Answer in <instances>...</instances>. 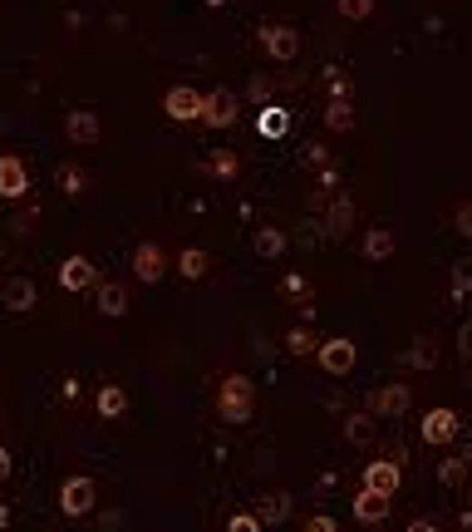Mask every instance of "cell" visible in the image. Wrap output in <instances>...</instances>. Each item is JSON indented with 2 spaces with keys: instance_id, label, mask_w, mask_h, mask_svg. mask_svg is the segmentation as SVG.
I'll use <instances>...</instances> for the list:
<instances>
[{
  "instance_id": "cell-7",
  "label": "cell",
  "mask_w": 472,
  "mask_h": 532,
  "mask_svg": "<svg viewBox=\"0 0 472 532\" xmlns=\"http://www.w3.org/2000/svg\"><path fill=\"white\" fill-rule=\"evenodd\" d=\"M202 104H207V94H197L192 85H173L163 94V113L173 123H192V119H202Z\"/></svg>"
},
{
  "instance_id": "cell-40",
  "label": "cell",
  "mask_w": 472,
  "mask_h": 532,
  "mask_svg": "<svg viewBox=\"0 0 472 532\" xmlns=\"http://www.w3.org/2000/svg\"><path fill=\"white\" fill-rule=\"evenodd\" d=\"M35 217H40V212H35V207H30V212H20V217H15V232H20V237H25V232H30V222H35Z\"/></svg>"
},
{
  "instance_id": "cell-6",
  "label": "cell",
  "mask_w": 472,
  "mask_h": 532,
  "mask_svg": "<svg viewBox=\"0 0 472 532\" xmlns=\"http://www.w3.org/2000/svg\"><path fill=\"white\" fill-rule=\"evenodd\" d=\"M360 488H374V493L394 498L398 488H404V468H398V458H374V464L360 468Z\"/></svg>"
},
{
  "instance_id": "cell-1",
  "label": "cell",
  "mask_w": 472,
  "mask_h": 532,
  "mask_svg": "<svg viewBox=\"0 0 472 532\" xmlns=\"http://www.w3.org/2000/svg\"><path fill=\"white\" fill-rule=\"evenodd\" d=\"M251 410H256V384H251V374H227V380L217 384V419L246 424Z\"/></svg>"
},
{
  "instance_id": "cell-31",
  "label": "cell",
  "mask_w": 472,
  "mask_h": 532,
  "mask_svg": "<svg viewBox=\"0 0 472 532\" xmlns=\"http://www.w3.org/2000/svg\"><path fill=\"white\" fill-rule=\"evenodd\" d=\"M472 291V262H458L453 266V301H463Z\"/></svg>"
},
{
  "instance_id": "cell-27",
  "label": "cell",
  "mask_w": 472,
  "mask_h": 532,
  "mask_svg": "<svg viewBox=\"0 0 472 532\" xmlns=\"http://www.w3.org/2000/svg\"><path fill=\"white\" fill-rule=\"evenodd\" d=\"M207 168H212V177H236L241 173V153L236 149H217Z\"/></svg>"
},
{
  "instance_id": "cell-29",
  "label": "cell",
  "mask_w": 472,
  "mask_h": 532,
  "mask_svg": "<svg viewBox=\"0 0 472 532\" xmlns=\"http://www.w3.org/2000/svg\"><path fill=\"white\" fill-rule=\"evenodd\" d=\"M59 187H65L69 197L89 193V173H84V168H75V163H65V168H59Z\"/></svg>"
},
{
  "instance_id": "cell-33",
  "label": "cell",
  "mask_w": 472,
  "mask_h": 532,
  "mask_svg": "<svg viewBox=\"0 0 472 532\" xmlns=\"http://www.w3.org/2000/svg\"><path fill=\"white\" fill-rule=\"evenodd\" d=\"M227 532H266V527H261L256 513H232L227 518Z\"/></svg>"
},
{
  "instance_id": "cell-20",
  "label": "cell",
  "mask_w": 472,
  "mask_h": 532,
  "mask_svg": "<svg viewBox=\"0 0 472 532\" xmlns=\"http://www.w3.org/2000/svg\"><path fill=\"white\" fill-rule=\"evenodd\" d=\"M290 247V237L281 232V227H256V257H266V262H281Z\"/></svg>"
},
{
  "instance_id": "cell-43",
  "label": "cell",
  "mask_w": 472,
  "mask_h": 532,
  "mask_svg": "<svg viewBox=\"0 0 472 532\" xmlns=\"http://www.w3.org/2000/svg\"><path fill=\"white\" fill-rule=\"evenodd\" d=\"M5 478H10V454L0 448V483H5Z\"/></svg>"
},
{
  "instance_id": "cell-19",
  "label": "cell",
  "mask_w": 472,
  "mask_h": 532,
  "mask_svg": "<svg viewBox=\"0 0 472 532\" xmlns=\"http://www.w3.org/2000/svg\"><path fill=\"white\" fill-rule=\"evenodd\" d=\"M256 129H261V139H286V133H290V109L266 104V109L256 113Z\"/></svg>"
},
{
  "instance_id": "cell-45",
  "label": "cell",
  "mask_w": 472,
  "mask_h": 532,
  "mask_svg": "<svg viewBox=\"0 0 472 532\" xmlns=\"http://www.w3.org/2000/svg\"><path fill=\"white\" fill-rule=\"evenodd\" d=\"M468 390H472V365H468Z\"/></svg>"
},
{
  "instance_id": "cell-18",
  "label": "cell",
  "mask_w": 472,
  "mask_h": 532,
  "mask_svg": "<svg viewBox=\"0 0 472 532\" xmlns=\"http://www.w3.org/2000/svg\"><path fill=\"white\" fill-rule=\"evenodd\" d=\"M251 513L261 518V527H281L290 518V493H266L256 508H251Z\"/></svg>"
},
{
  "instance_id": "cell-38",
  "label": "cell",
  "mask_w": 472,
  "mask_h": 532,
  "mask_svg": "<svg viewBox=\"0 0 472 532\" xmlns=\"http://www.w3.org/2000/svg\"><path fill=\"white\" fill-rule=\"evenodd\" d=\"M458 355L472 365V320H468V326H458Z\"/></svg>"
},
{
  "instance_id": "cell-46",
  "label": "cell",
  "mask_w": 472,
  "mask_h": 532,
  "mask_svg": "<svg viewBox=\"0 0 472 532\" xmlns=\"http://www.w3.org/2000/svg\"><path fill=\"white\" fill-rule=\"evenodd\" d=\"M0 424H5V419H0Z\"/></svg>"
},
{
  "instance_id": "cell-32",
  "label": "cell",
  "mask_w": 472,
  "mask_h": 532,
  "mask_svg": "<svg viewBox=\"0 0 472 532\" xmlns=\"http://www.w3.org/2000/svg\"><path fill=\"white\" fill-rule=\"evenodd\" d=\"M350 217H354V207H350V203H334V212H330V232H334V237H344V232H350Z\"/></svg>"
},
{
  "instance_id": "cell-12",
  "label": "cell",
  "mask_w": 472,
  "mask_h": 532,
  "mask_svg": "<svg viewBox=\"0 0 472 532\" xmlns=\"http://www.w3.org/2000/svg\"><path fill=\"white\" fill-rule=\"evenodd\" d=\"M99 133H103V123H99V113H94V109H69L65 113V139L69 143L94 149V143H99Z\"/></svg>"
},
{
  "instance_id": "cell-28",
  "label": "cell",
  "mask_w": 472,
  "mask_h": 532,
  "mask_svg": "<svg viewBox=\"0 0 472 532\" xmlns=\"http://www.w3.org/2000/svg\"><path fill=\"white\" fill-rule=\"evenodd\" d=\"M468 473H472V468L463 464V458H453V454H448L443 464H438V483H443V488H458Z\"/></svg>"
},
{
  "instance_id": "cell-2",
  "label": "cell",
  "mask_w": 472,
  "mask_h": 532,
  "mask_svg": "<svg viewBox=\"0 0 472 532\" xmlns=\"http://www.w3.org/2000/svg\"><path fill=\"white\" fill-rule=\"evenodd\" d=\"M256 40H261V50H266V55L276 59V65H290V59L300 55V30H296V25H286V20H266Z\"/></svg>"
},
{
  "instance_id": "cell-37",
  "label": "cell",
  "mask_w": 472,
  "mask_h": 532,
  "mask_svg": "<svg viewBox=\"0 0 472 532\" xmlns=\"http://www.w3.org/2000/svg\"><path fill=\"white\" fill-rule=\"evenodd\" d=\"M453 222H458V232H463V237H472V203H458Z\"/></svg>"
},
{
  "instance_id": "cell-44",
  "label": "cell",
  "mask_w": 472,
  "mask_h": 532,
  "mask_svg": "<svg viewBox=\"0 0 472 532\" xmlns=\"http://www.w3.org/2000/svg\"><path fill=\"white\" fill-rule=\"evenodd\" d=\"M463 464L472 468V439H468V448H463Z\"/></svg>"
},
{
  "instance_id": "cell-30",
  "label": "cell",
  "mask_w": 472,
  "mask_h": 532,
  "mask_svg": "<svg viewBox=\"0 0 472 532\" xmlns=\"http://www.w3.org/2000/svg\"><path fill=\"white\" fill-rule=\"evenodd\" d=\"M334 10H340L344 20H370L374 15V0H334Z\"/></svg>"
},
{
  "instance_id": "cell-13",
  "label": "cell",
  "mask_w": 472,
  "mask_h": 532,
  "mask_svg": "<svg viewBox=\"0 0 472 532\" xmlns=\"http://www.w3.org/2000/svg\"><path fill=\"white\" fill-rule=\"evenodd\" d=\"M99 266L89 262V257H65V262H59V286L65 291H94L99 286Z\"/></svg>"
},
{
  "instance_id": "cell-41",
  "label": "cell",
  "mask_w": 472,
  "mask_h": 532,
  "mask_svg": "<svg viewBox=\"0 0 472 532\" xmlns=\"http://www.w3.org/2000/svg\"><path fill=\"white\" fill-rule=\"evenodd\" d=\"M286 291L290 296H306V276H286Z\"/></svg>"
},
{
  "instance_id": "cell-39",
  "label": "cell",
  "mask_w": 472,
  "mask_h": 532,
  "mask_svg": "<svg viewBox=\"0 0 472 532\" xmlns=\"http://www.w3.org/2000/svg\"><path fill=\"white\" fill-rule=\"evenodd\" d=\"M330 99H350V79L344 75H330Z\"/></svg>"
},
{
  "instance_id": "cell-23",
  "label": "cell",
  "mask_w": 472,
  "mask_h": 532,
  "mask_svg": "<svg viewBox=\"0 0 472 532\" xmlns=\"http://www.w3.org/2000/svg\"><path fill=\"white\" fill-rule=\"evenodd\" d=\"M281 346H286V355H300V360H306V355L320 350V340H315V330L300 320V326H290L286 336H281Z\"/></svg>"
},
{
  "instance_id": "cell-24",
  "label": "cell",
  "mask_w": 472,
  "mask_h": 532,
  "mask_svg": "<svg viewBox=\"0 0 472 532\" xmlns=\"http://www.w3.org/2000/svg\"><path fill=\"white\" fill-rule=\"evenodd\" d=\"M177 271H183L187 281H202L207 271H212V257H207L202 247H183V252H177Z\"/></svg>"
},
{
  "instance_id": "cell-4",
  "label": "cell",
  "mask_w": 472,
  "mask_h": 532,
  "mask_svg": "<svg viewBox=\"0 0 472 532\" xmlns=\"http://www.w3.org/2000/svg\"><path fill=\"white\" fill-rule=\"evenodd\" d=\"M418 434H423V444L443 448V444H453L458 434H463V419H458V410H448V404H438V410H428V414H423V424H418Z\"/></svg>"
},
{
  "instance_id": "cell-3",
  "label": "cell",
  "mask_w": 472,
  "mask_h": 532,
  "mask_svg": "<svg viewBox=\"0 0 472 532\" xmlns=\"http://www.w3.org/2000/svg\"><path fill=\"white\" fill-rule=\"evenodd\" d=\"M315 365L340 380V374H350L354 365H360V346H354L350 336H330V340H320V350H315Z\"/></svg>"
},
{
  "instance_id": "cell-35",
  "label": "cell",
  "mask_w": 472,
  "mask_h": 532,
  "mask_svg": "<svg viewBox=\"0 0 472 532\" xmlns=\"http://www.w3.org/2000/svg\"><path fill=\"white\" fill-rule=\"evenodd\" d=\"M306 168H330V149L325 143H306Z\"/></svg>"
},
{
  "instance_id": "cell-21",
  "label": "cell",
  "mask_w": 472,
  "mask_h": 532,
  "mask_svg": "<svg viewBox=\"0 0 472 532\" xmlns=\"http://www.w3.org/2000/svg\"><path fill=\"white\" fill-rule=\"evenodd\" d=\"M408 370H438V340L433 336H414V346H408Z\"/></svg>"
},
{
  "instance_id": "cell-15",
  "label": "cell",
  "mask_w": 472,
  "mask_h": 532,
  "mask_svg": "<svg viewBox=\"0 0 472 532\" xmlns=\"http://www.w3.org/2000/svg\"><path fill=\"white\" fill-rule=\"evenodd\" d=\"M389 508H394V498L374 493V488H360V493H354V523H364V527H379L384 518H389Z\"/></svg>"
},
{
  "instance_id": "cell-26",
  "label": "cell",
  "mask_w": 472,
  "mask_h": 532,
  "mask_svg": "<svg viewBox=\"0 0 472 532\" xmlns=\"http://www.w3.org/2000/svg\"><path fill=\"white\" fill-rule=\"evenodd\" d=\"M374 424H379V419H374L370 410H364V414H350V419H344V439H350V444H370V439H374Z\"/></svg>"
},
{
  "instance_id": "cell-42",
  "label": "cell",
  "mask_w": 472,
  "mask_h": 532,
  "mask_svg": "<svg viewBox=\"0 0 472 532\" xmlns=\"http://www.w3.org/2000/svg\"><path fill=\"white\" fill-rule=\"evenodd\" d=\"M404 532H438V523H428V518H414V523H408Z\"/></svg>"
},
{
  "instance_id": "cell-5",
  "label": "cell",
  "mask_w": 472,
  "mask_h": 532,
  "mask_svg": "<svg viewBox=\"0 0 472 532\" xmlns=\"http://www.w3.org/2000/svg\"><path fill=\"white\" fill-rule=\"evenodd\" d=\"M408 404H414V390L408 384H379V390L370 394V414L374 419H404L408 414Z\"/></svg>"
},
{
  "instance_id": "cell-14",
  "label": "cell",
  "mask_w": 472,
  "mask_h": 532,
  "mask_svg": "<svg viewBox=\"0 0 472 532\" xmlns=\"http://www.w3.org/2000/svg\"><path fill=\"white\" fill-rule=\"evenodd\" d=\"M202 123H207V129H232V123H236V94L232 89H212V94H207Z\"/></svg>"
},
{
  "instance_id": "cell-25",
  "label": "cell",
  "mask_w": 472,
  "mask_h": 532,
  "mask_svg": "<svg viewBox=\"0 0 472 532\" xmlns=\"http://www.w3.org/2000/svg\"><path fill=\"white\" fill-rule=\"evenodd\" d=\"M325 129H330V133H350L354 129V104L350 99H330V104H325Z\"/></svg>"
},
{
  "instance_id": "cell-8",
  "label": "cell",
  "mask_w": 472,
  "mask_h": 532,
  "mask_svg": "<svg viewBox=\"0 0 472 532\" xmlns=\"http://www.w3.org/2000/svg\"><path fill=\"white\" fill-rule=\"evenodd\" d=\"M94 498H99V488H94V478H65V488H59V513L65 518H89L94 513Z\"/></svg>"
},
{
  "instance_id": "cell-34",
  "label": "cell",
  "mask_w": 472,
  "mask_h": 532,
  "mask_svg": "<svg viewBox=\"0 0 472 532\" xmlns=\"http://www.w3.org/2000/svg\"><path fill=\"white\" fill-rule=\"evenodd\" d=\"M246 99L266 109V104H271V79H266V75H256V79H251V85H246Z\"/></svg>"
},
{
  "instance_id": "cell-9",
  "label": "cell",
  "mask_w": 472,
  "mask_h": 532,
  "mask_svg": "<svg viewBox=\"0 0 472 532\" xmlns=\"http://www.w3.org/2000/svg\"><path fill=\"white\" fill-rule=\"evenodd\" d=\"M129 266H133V276H138L143 286H157V281L167 276V252L157 242H138L133 257H129Z\"/></svg>"
},
{
  "instance_id": "cell-17",
  "label": "cell",
  "mask_w": 472,
  "mask_h": 532,
  "mask_svg": "<svg viewBox=\"0 0 472 532\" xmlns=\"http://www.w3.org/2000/svg\"><path fill=\"white\" fill-rule=\"evenodd\" d=\"M394 247H398L394 227H370V232H364V242H360V252H364V262H389Z\"/></svg>"
},
{
  "instance_id": "cell-36",
  "label": "cell",
  "mask_w": 472,
  "mask_h": 532,
  "mask_svg": "<svg viewBox=\"0 0 472 532\" xmlns=\"http://www.w3.org/2000/svg\"><path fill=\"white\" fill-rule=\"evenodd\" d=\"M306 532H340V523L330 513H315V518H306Z\"/></svg>"
},
{
  "instance_id": "cell-11",
  "label": "cell",
  "mask_w": 472,
  "mask_h": 532,
  "mask_svg": "<svg viewBox=\"0 0 472 532\" xmlns=\"http://www.w3.org/2000/svg\"><path fill=\"white\" fill-rule=\"evenodd\" d=\"M0 306L10 311V316H25V311H35L40 306V286L30 276H10V281H0Z\"/></svg>"
},
{
  "instance_id": "cell-10",
  "label": "cell",
  "mask_w": 472,
  "mask_h": 532,
  "mask_svg": "<svg viewBox=\"0 0 472 532\" xmlns=\"http://www.w3.org/2000/svg\"><path fill=\"white\" fill-rule=\"evenodd\" d=\"M30 193V168L20 153H0V203H20Z\"/></svg>"
},
{
  "instance_id": "cell-16",
  "label": "cell",
  "mask_w": 472,
  "mask_h": 532,
  "mask_svg": "<svg viewBox=\"0 0 472 532\" xmlns=\"http://www.w3.org/2000/svg\"><path fill=\"white\" fill-rule=\"evenodd\" d=\"M94 311L109 316V320L129 316V291H123L119 281H99V286H94Z\"/></svg>"
},
{
  "instance_id": "cell-22",
  "label": "cell",
  "mask_w": 472,
  "mask_h": 532,
  "mask_svg": "<svg viewBox=\"0 0 472 532\" xmlns=\"http://www.w3.org/2000/svg\"><path fill=\"white\" fill-rule=\"evenodd\" d=\"M94 404H99L103 419H123V414H129V390H123V384H103Z\"/></svg>"
}]
</instances>
